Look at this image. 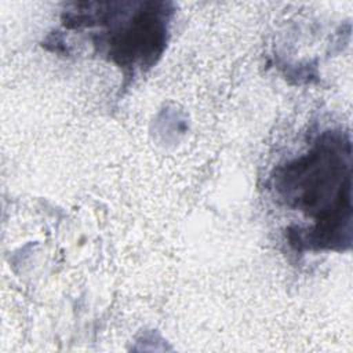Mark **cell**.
Here are the masks:
<instances>
[{"instance_id": "7a4b0ae2", "label": "cell", "mask_w": 353, "mask_h": 353, "mask_svg": "<svg viewBox=\"0 0 353 353\" xmlns=\"http://www.w3.org/2000/svg\"><path fill=\"white\" fill-rule=\"evenodd\" d=\"M77 4L69 18L98 23L106 28L99 43H105L108 54L120 66H150L165 44L170 11L163 3H134L131 10H123L124 3Z\"/></svg>"}, {"instance_id": "6da1fadb", "label": "cell", "mask_w": 353, "mask_h": 353, "mask_svg": "<svg viewBox=\"0 0 353 353\" xmlns=\"http://www.w3.org/2000/svg\"><path fill=\"white\" fill-rule=\"evenodd\" d=\"M287 204L316 216L319 247L350 241V143L325 134L305 156L291 161L277 178Z\"/></svg>"}]
</instances>
